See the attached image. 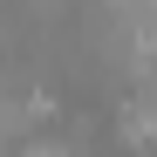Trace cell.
Returning <instances> with one entry per match:
<instances>
[{"label":"cell","mask_w":157,"mask_h":157,"mask_svg":"<svg viewBox=\"0 0 157 157\" xmlns=\"http://www.w3.org/2000/svg\"><path fill=\"white\" fill-rule=\"evenodd\" d=\"M102 14H116V21H130V28H144V21L157 14V0H102Z\"/></svg>","instance_id":"obj_2"},{"label":"cell","mask_w":157,"mask_h":157,"mask_svg":"<svg viewBox=\"0 0 157 157\" xmlns=\"http://www.w3.org/2000/svg\"><path fill=\"white\" fill-rule=\"evenodd\" d=\"M28 130H34L28 96H21L14 82H0V150H7V144H28Z\"/></svg>","instance_id":"obj_1"}]
</instances>
